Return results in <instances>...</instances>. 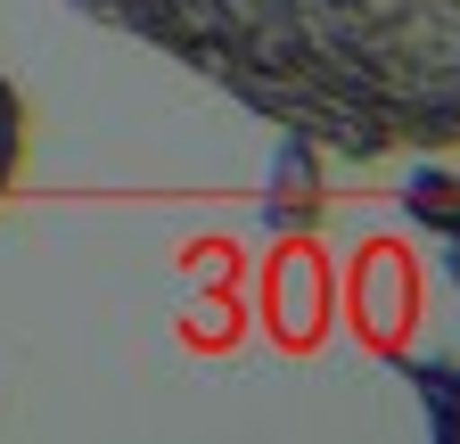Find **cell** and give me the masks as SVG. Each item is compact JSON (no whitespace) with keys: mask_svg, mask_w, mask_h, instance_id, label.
Here are the masks:
<instances>
[{"mask_svg":"<svg viewBox=\"0 0 460 444\" xmlns=\"http://www.w3.org/2000/svg\"><path fill=\"white\" fill-rule=\"evenodd\" d=\"M386 370L420 395V420L436 444H460V354H386Z\"/></svg>","mask_w":460,"mask_h":444,"instance_id":"3957f363","label":"cell"},{"mask_svg":"<svg viewBox=\"0 0 460 444\" xmlns=\"http://www.w3.org/2000/svg\"><path fill=\"white\" fill-rule=\"evenodd\" d=\"M25 148H33V116H25V91L9 83V67H0V206L25 182Z\"/></svg>","mask_w":460,"mask_h":444,"instance_id":"5b68a950","label":"cell"},{"mask_svg":"<svg viewBox=\"0 0 460 444\" xmlns=\"http://www.w3.org/2000/svg\"><path fill=\"white\" fill-rule=\"evenodd\" d=\"M444 289L460 297V247H444Z\"/></svg>","mask_w":460,"mask_h":444,"instance_id":"8992f818","label":"cell"},{"mask_svg":"<svg viewBox=\"0 0 460 444\" xmlns=\"http://www.w3.org/2000/svg\"><path fill=\"white\" fill-rule=\"evenodd\" d=\"M402 222L436 247H460V156H411V173L394 190Z\"/></svg>","mask_w":460,"mask_h":444,"instance_id":"7a4b0ae2","label":"cell"},{"mask_svg":"<svg viewBox=\"0 0 460 444\" xmlns=\"http://www.w3.org/2000/svg\"><path fill=\"white\" fill-rule=\"evenodd\" d=\"M321 214V156L305 140H279V164H271V198H263V222L271 231H305Z\"/></svg>","mask_w":460,"mask_h":444,"instance_id":"277c9868","label":"cell"},{"mask_svg":"<svg viewBox=\"0 0 460 444\" xmlns=\"http://www.w3.org/2000/svg\"><path fill=\"white\" fill-rule=\"evenodd\" d=\"M329 164L460 156V0H66Z\"/></svg>","mask_w":460,"mask_h":444,"instance_id":"6da1fadb","label":"cell"}]
</instances>
